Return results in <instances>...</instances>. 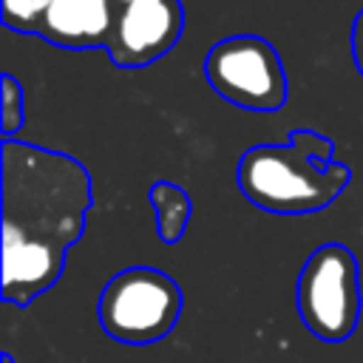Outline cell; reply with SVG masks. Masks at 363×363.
<instances>
[{"label": "cell", "instance_id": "6da1fadb", "mask_svg": "<svg viewBox=\"0 0 363 363\" xmlns=\"http://www.w3.org/2000/svg\"><path fill=\"white\" fill-rule=\"evenodd\" d=\"M3 301L28 306L51 289L94 204L88 170L68 153L3 139Z\"/></svg>", "mask_w": 363, "mask_h": 363}, {"label": "cell", "instance_id": "7a4b0ae2", "mask_svg": "<svg viewBox=\"0 0 363 363\" xmlns=\"http://www.w3.org/2000/svg\"><path fill=\"white\" fill-rule=\"evenodd\" d=\"M332 153L326 136L303 128L292 130L286 145H255L238 162V190L250 204L278 216L326 210L352 182V170Z\"/></svg>", "mask_w": 363, "mask_h": 363}, {"label": "cell", "instance_id": "3957f363", "mask_svg": "<svg viewBox=\"0 0 363 363\" xmlns=\"http://www.w3.org/2000/svg\"><path fill=\"white\" fill-rule=\"evenodd\" d=\"M179 284L153 267H128L99 292V326L125 346H150L170 335L182 315Z\"/></svg>", "mask_w": 363, "mask_h": 363}, {"label": "cell", "instance_id": "277c9868", "mask_svg": "<svg viewBox=\"0 0 363 363\" xmlns=\"http://www.w3.org/2000/svg\"><path fill=\"white\" fill-rule=\"evenodd\" d=\"M298 315L309 335L323 343H343L360 318V275L354 252L329 241L309 252L298 275Z\"/></svg>", "mask_w": 363, "mask_h": 363}, {"label": "cell", "instance_id": "5b68a950", "mask_svg": "<svg viewBox=\"0 0 363 363\" xmlns=\"http://www.w3.org/2000/svg\"><path fill=\"white\" fill-rule=\"evenodd\" d=\"M210 88L244 111H278L286 102V74L272 43L258 34L218 40L204 57Z\"/></svg>", "mask_w": 363, "mask_h": 363}, {"label": "cell", "instance_id": "8992f818", "mask_svg": "<svg viewBox=\"0 0 363 363\" xmlns=\"http://www.w3.org/2000/svg\"><path fill=\"white\" fill-rule=\"evenodd\" d=\"M184 31L182 0H128L116 11L108 60L116 68H145L164 57Z\"/></svg>", "mask_w": 363, "mask_h": 363}, {"label": "cell", "instance_id": "52a82bcc", "mask_svg": "<svg viewBox=\"0 0 363 363\" xmlns=\"http://www.w3.org/2000/svg\"><path fill=\"white\" fill-rule=\"evenodd\" d=\"M119 6L113 0H51L40 34L60 48H108Z\"/></svg>", "mask_w": 363, "mask_h": 363}, {"label": "cell", "instance_id": "ba28073f", "mask_svg": "<svg viewBox=\"0 0 363 363\" xmlns=\"http://www.w3.org/2000/svg\"><path fill=\"white\" fill-rule=\"evenodd\" d=\"M147 199H150L153 213H156V235L164 244L182 241V235H184V230L190 224V216H193L190 196L173 182H156L150 187Z\"/></svg>", "mask_w": 363, "mask_h": 363}, {"label": "cell", "instance_id": "9c48e42d", "mask_svg": "<svg viewBox=\"0 0 363 363\" xmlns=\"http://www.w3.org/2000/svg\"><path fill=\"white\" fill-rule=\"evenodd\" d=\"M51 0H3V26L17 34H40Z\"/></svg>", "mask_w": 363, "mask_h": 363}, {"label": "cell", "instance_id": "30bf717a", "mask_svg": "<svg viewBox=\"0 0 363 363\" xmlns=\"http://www.w3.org/2000/svg\"><path fill=\"white\" fill-rule=\"evenodd\" d=\"M3 108H0V128H3V139H14V133L23 128L26 122V105H23V85L11 77L3 74Z\"/></svg>", "mask_w": 363, "mask_h": 363}, {"label": "cell", "instance_id": "8fae6325", "mask_svg": "<svg viewBox=\"0 0 363 363\" xmlns=\"http://www.w3.org/2000/svg\"><path fill=\"white\" fill-rule=\"evenodd\" d=\"M352 60L357 74L363 77V9L354 14V23H352Z\"/></svg>", "mask_w": 363, "mask_h": 363}, {"label": "cell", "instance_id": "7c38bea8", "mask_svg": "<svg viewBox=\"0 0 363 363\" xmlns=\"http://www.w3.org/2000/svg\"><path fill=\"white\" fill-rule=\"evenodd\" d=\"M0 360H3V363H14V357H11L9 352H3V357H0Z\"/></svg>", "mask_w": 363, "mask_h": 363}, {"label": "cell", "instance_id": "4fadbf2b", "mask_svg": "<svg viewBox=\"0 0 363 363\" xmlns=\"http://www.w3.org/2000/svg\"><path fill=\"white\" fill-rule=\"evenodd\" d=\"M113 3H116V6H125V3H128V0H113Z\"/></svg>", "mask_w": 363, "mask_h": 363}]
</instances>
